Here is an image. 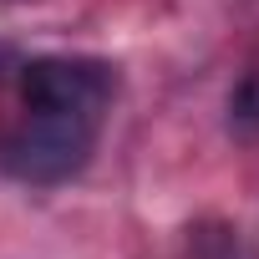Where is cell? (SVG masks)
I'll list each match as a JSON object with an SVG mask.
<instances>
[{
	"instance_id": "6da1fadb",
	"label": "cell",
	"mask_w": 259,
	"mask_h": 259,
	"mask_svg": "<svg viewBox=\"0 0 259 259\" xmlns=\"http://www.w3.org/2000/svg\"><path fill=\"white\" fill-rule=\"evenodd\" d=\"M102 127H87L76 117H56V112H26L21 127H11L0 138V173L16 183H66L87 168L92 148H97Z\"/></svg>"
},
{
	"instance_id": "7a4b0ae2",
	"label": "cell",
	"mask_w": 259,
	"mask_h": 259,
	"mask_svg": "<svg viewBox=\"0 0 259 259\" xmlns=\"http://www.w3.org/2000/svg\"><path fill=\"white\" fill-rule=\"evenodd\" d=\"M112 92H117L112 66L87 61V56H36L21 66L26 112H56V117H76L87 127H102Z\"/></svg>"
},
{
	"instance_id": "3957f363",
	"label": "cell",
	"mask_w": 259,
	"mask_h": 259,
	"mask_svg": "<svg viewBox=\"0 0 259 259\" xmlns=\"http://www.w3.org/2000/svg\"><path fill=\"white\" fill-rule=\"evenodd\" d=\"M229 127L239 138H259V71H249L229 92Z\"/></svg>"
}]
</instances>
